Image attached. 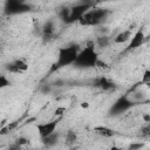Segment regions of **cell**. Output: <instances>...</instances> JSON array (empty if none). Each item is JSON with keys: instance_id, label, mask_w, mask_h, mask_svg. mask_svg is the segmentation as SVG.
Masks as SVG:
<instances>
[{"instance_id": "obj_22", "label": "cell", "mask_w": 150, "mask_h": 150, "mask_svg": "<svg viewBox=\"0 0 150 150\" xmlns=\"http://www.w3.org/2000/svg\"><path fill=\"white\" fill-rule=\"evenodd\" d=\"M81 107L87 109V108H89V103H88V102H82V103H81Z\"/></svg>"}, {"instance_id": "obj_21", "label": "cell", "mask_w": 150, "mask_h": 150, "mask_svg": "<svg viewBox=\"0 0 150 150\" xmlns=\"http://www.w3.org/2000/svg\"><path fill=\"white\" fill-rule=\"evenodd\" d=\"M141 146H142V144H135V145H130L129 149H138V148H141Z\"/></svg>"}, {"instance_id": "obj_23", "label": "cell", "mask_w": 150, "mask_h": 150, "mask_svg": "<svg viewBox=\"0 0 150 150\" xmlns=\"http://www.w3.org/2000/svg\"><path fill=\"white\" fill-rule=\"evenodd\" d=\"M2 49H4V47H2V45H1V42H0V53H2Z\"/></svg>"}, {"instance_id": "obj_4", "label": "cell", "mask_w": 150, "mask_h": 150, "mask_svg": "<svg viewBox=\"0 0 150 150\" xmlns=\"http://www.w3.org/2000/svg\"><path fill=\"white\" fill-rule=\"evenodd\" d=\"M111 12L107 8H102V7H95L93 6L90 9H88L79 20V23L81 26H98L101 23H103L108 15Z\"/></svg>"}, {"instance_id": "obj_6", "label": "cell", "mask_w": 150, "mask_h": 150, "mask_svg": "<svg viewBox=\"0 0 150 150\" xmlns=\"http://www.w3.org/2000/svg\"><path fill=\"white\" fill-rule=\"evenodd\" d=\"M134 101L130 100L128 97V95H123V96H120L111 105L110 110H109V115L110 116H118L125 111H128L129 109H131L134 107Z\"/></svg>"}, {"instance_id": "obj_11", "label": "cell", "mask_w": 150, "mask_h": 150, "mask_svg": "<svg viewBox=\"0 0 150 150\" xmlns=\"http://www.w3.org/2000/svg\"><path fill=\"white\" fill-rule=\"evenodd\" d=\"M41 35H42V40L45 42H49L54 39L55 35V26L53 21H47L45 22V25L42 26V30H41Z\"/></svg>"}, {"instance_id": "obj_2", "label": "cell", "mask_w": 150, "mask_h": 150, "mask_svg": "<svg viewBox=\"0 0 150 150\" xmlns=\"http://www.w3.org/2000/svg\"><path fill=\"white\" fill-rule=\"evenodd\" d=\"M98 60H100V56L95 46L93 43H89L84 48L82 49L80 48L73 66L79 69H89V68L96 67Z\"/></svg>"}, {"instance_id": "obj_16", "label": "cell", "mask_w": 150, "mask_h": 150, "mask_svg": "<svg viewBox=\"0 0 150 150\" xmlns=\"http://www.w3.org/2000/svg\"><path fill=\"white\" fill-rule=\"evenodd\" d=\"M11 84H12V82L6 75H0V90L4 89V88L9 87Z\"/></svg>"}, {"instance_id": "obj_9", "label": "cell", "mask_w": 150, "mask_h": 150, "mask_svg": "<svg viewBox=\"0 0 150 150\" xmlns=\"http://www.w3.org/2000/svg\"><path fill=\"white\" fill-rule=\"evenodd\" d=\"M6 69H7L8 73H12V74H22V73L27 71L28 63L22 59H18V60H14V61L9 62L6 66Z\"/></svg>"}, {"instance_id": "obj_14", "label": "cell", "mask_w": 150, "mask_h": 150, "mask_svg": "<svg viewBox=\"0 0 150 150\" xmlns=\"http://www.w3.org/2000/svg\"><path fill=\"white\" fill-rule=\"evenodd\" d=\"M41 141H42V143L45 144V146H53V145H55V144L57 143V141H59V135H57L56 131H55V132H53V134H50V135H48V136L41 138Z\"/></svg>"}, {"instance_id": "obj_17", "label": "cell", "mask_w": 150, "mask_h": 150, "mask_svg": "<svg viewBox=\"0 0 150 150\" xmlns=\"http://www.w3.org/2000/svg\"><path fill=\"white\" fill-rule=\"evenodd\" d=\"M141 83H143V84H145V86H148V84L150 83V70H149V69H145Z\"/></svg>"}, {"instance_id": "obj_10", "label": "cell", "mask_w": 150, "mask_h": 150, "mask_svg": "<svg viewBox=\"0 0 150 150\" xmlns=\"http://www.w3.org/2000/svg\"><path fill=\"white\" fill-rule=\"evenodd\" d=\"M93 83H94L95 87L100 88L103 91H111V90H115L116 89V84L111 80H109L108 77H105V76H100V77L95 79Z\"/></svg>"}, {"instance_id": "obj_5", "label": "cell", "mask_w": 150, "mask_h": 150, "mask_svg": "<svg viewBox=\"0 0 150 150\" xmlns=\"http://www.w3.org/2000/svg\"><path fill=\"white\" fill-rule=\"evenodd\" d=\"M32 11V5L26 0H6L4 12L6 15H19Z\"/></svg>"}, {"instance_id": "obj_7", "label": "cell", "mask_w": 150, "mask_h": 150, "mask_svg": "<svg viewBox=\"0 0 150 150\" xmlns=\"http://www.w3.org/2000/svg\"><path fill=\"white\" fill-rule=\"evenodd\" d=\"M146 38H145V34H144V30L143 28H138L130 38L129 40V43L127 46V48L124 49V52H131V50H135L139 47H142L145 42Z\"/></svg>"}, {"instance_id": "obj_15", "label": "cell", "mask_w": 150, "mask_h": 150, "mask_svg": "<svg viewBox=\"0 0 150 150\" xmlns=\"http://www.w3.org/2000/svg\"><path fill=\"white\" fill-rule=\"evenodd\" d=\"M64 141L67 144H74L76 141H77V135L75 134V131L73 130H69L67 134H66V137H64Z\"/></svg>"}, {"instance_id": "obj_12", "label": "cell", "mask_w": 150, "mask_h": 150, "mask_svg": "<svg viewBox=\"0 0 150 150\" xmlns=\"http://www.w3.org/2000/svg\"><path fill=\"white\" fill-rule=\"evenodd\" d=\"M131 35H132V30H131V28H129V29H124V30L120 32V33L114 38L112 42L116 43V45L125 43V42H128V41L130 40Z\"/></svg>"}, {"instance_id": "obj_3", "label": "cell", "mask_w": 150, "mask_h": 150, "mask_svg": "<svg viewBox=\"0 0 150 150\" xmlns=\"http://www.w3.org/2000/svg\"><path fill=\"white\" fill-rule=\"evenodd\" d=\"M94 6V2L90 0H84L81 1L80 4L68 8H62L60 11V16L61 19L66 22V23H73V22H79V20L81 19V16L91 7Z\"/></svg>"}, {"instance_id": "obj_18", "label": "cell", "mask_w": 150, "mask_h": 150, "mask_svg": "<svg viewBox=\"0 0 150 150\" xmlns=\"http://www.w3.org/2000/svg\"><path fill=\"white\" fill-rule=\"evenodd\" d=\"M141 135H142L143 137H145V138H148V137L150 136V125H149V122H146V124L142 128Z\"/></svg>"}, {"instance_id": "obj_8", "label": "cell", "mask_w": 150, "mask_h": 150, "mask_svg": "<svg viewBox=\"0 0 150 150\" xmlns=\"http://www.w3.org/2000/svg\"><path fill=\"white\" fill-rule=\"evenodd\" d=\"M57 124H59V120H53V121H49V122L39 123L36 125V130H38V134H39L40 138H43V137L55 132L56 128H57Z\"/></svg>"}, {"instance_id": "obj_19", "label": "cell", "mask_w": 150, "mask_h": 150, "mask_svg": "<svg viewBox=\"0 0 150 150\" xmlns=\"http://www.w3.org/2000/svg\"><path fill=\"white\" fill-rule=\"evenodd\" d=\"M108 43H109V38L108 36H103V38H100L98 39V45L101 47H105Z\"/></svg>"}, {"instance_id": "obj_13", "label": "cell", "mask_w": 150, "mask_h": 150, "mask_svg": "<svg viewBox=\"0 0 150 150\" xmlns=\"http://www.w3.org/2000/svg\"><path fill=\"white\" fill-rule=\"evenodd\" d=\"M94 131H95V134H97L98 136H101L103 138H111L115 136V131L111 128L105 127V125H96V127H94Z\"/></svg>"}, {"instance_id": "obj_20", "label": "cell", "mask_w": 150, "mask_h": 150, "mask_svg": "<svg viewBox=\"0 0 150 150\" xmlns=\"http://www.w3.org/2000/svg\"><path fill=\"white\" fill-rule=\"evenodd\" d=\"M27 143H28V139L25 138V137H19V138L16 139V146H18V148H20L21 145H25V144H27Z\"/></svg>"}, {"instance_id": "obj_1", "label": "cell", "mask_w": 150, "mask_h": 150, "mask_svg": "<svg viewBox=\"0 0 150 150\" xmlns=\"http://www.w3.org/2000/svg\"><path fill=\"white\" fill-rule=\"evenodd\" d=\"M79 50H80V46L77 43H70V45L61 47L57 52L56 61L50 67V73L57 71V70H60L67 66L73 64L76 56H77Z\"/></svg>"}]
</instances>
